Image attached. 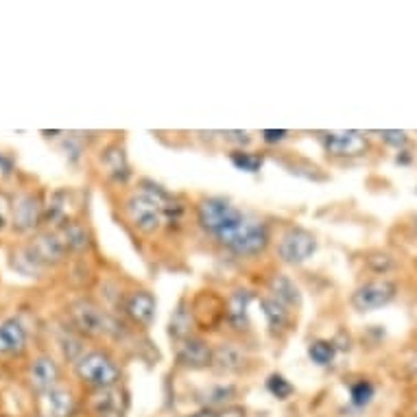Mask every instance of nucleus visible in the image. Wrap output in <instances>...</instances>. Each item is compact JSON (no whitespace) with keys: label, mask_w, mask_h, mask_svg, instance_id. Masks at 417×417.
Wrapping results in <instances>:
<instances>
[{"label":"nucleus","mask_w":417,"mask_h":417,"mask_svg":"<svg viewBox=\"0 0 417 417\" xmlns=\"http://www.w3.org/2000/svg\"><path fill=\"white\" fill-rule=\"evenodd\" d=\"M286 136H288V132H284V130H280V132H275V130H265V132H263V140H265V142H269V144H273V142H282Z\"/></svg>","instance_id":"obj_29"},{"label":"nucleus","mask_w":417,"mask_h":417,"mask_svg":"<svg viewBox=\"0 0 417 417\" xmlns=\"http://www.w3.org/2000/svg\"><path fill=\"white\" fill-rule=\"evenodd\" d=\"M92 406H94V411L99 417H122L125 398L116 387L96 389V394L92 396Z\"/></svg>","instance_id":"obj_19"},{"label":"nucleus","mask_w":417,"mask_h":417,"mask_svg":"<svg viewBox=\"0 0 417 417\" xmlns=\"http://www.w3.org/2000/svg\"><path fill=\"white\" fill-rule=\"evenodd\" d=\"M46 404H48V413L53 417H70V413L75 408V398L68 389L55 387L46 394Z\"/></svg>","instance_id":"obj_21"},{"label":"nucleus","mask_w":417,"mask_h":417,"mask_svg":"<svg viewBox=\"0 0 417 417\" xmlns=\"http://www.w3.org/2000/svg\"><path fill=\"white\" fill-rule=\"evenodd\" d=\"M125 214L140 234H155L164 223L177 221L181 206L169 195L162 186L142 181V186L125 199Z\"/></svg>","instance_id":"obj_1"},{"label":"nucleus","mask_w":417,"mask_h":417,"mask_svg":"<svg viewBox=\"0 0 417 417\" xmlns=\"http://www.w3.org/2000/svg\"><path fill=\"white\" fill-rule=\"evenodd\" d=\"M59 238L63 241L66 249H77L79 251V249H85V245H88V232L77 221H68L66 226L61 228Z\"/></svg>","instance_id":"obj_23"},{"label":"nucleus","mask_w":417,"mask_h":417,"mask_svg":"<svg viewBox=\"0 0 417 417\" xmlns=\"http://www.w3.org/2000/svg\"><path fill=\"white\" fill-rule=\"evenodd\" d=\"M396 293H398L396 282L387 278H376V280L361 284L357 291L352 293L349 302L359 312H371V310H378L382 306L391 304L396 300Z\"/></svg>","instance_id":"obj_6"},{"label":"nucleus","mask_w":417,"mask_h":417,"mask_svg":"<svg viewBox=\"0 0 417 417\" xmlns=\"http://www.w3.org/2000/svg\"><path fill=\"white\" fill-rule=\"evenodd\" d=\"M245 363H247V357H245V352L238 343L226 341L212 352V365L218 371L236 374L245 367Z\"/></svg>","instance_id":"obj_14"},{"label":"nucleus","mask_w":417,"mask_h":417,"mask_svg":"<svg viewBox=\"0 0 417 417\" xmlns=\"http://www.w3.org/2000/svg\"><path fill=\"white\" fill-rule=\"evenodd\" d=\"M44 218V206L33 195H20L14 201V228L18 232H31Z\"/></svg>","instance_id":"obj_10"},{"label":"nucleus","mask_w":417,"mask_h":417,"mask_svg":"<svg viewBox=\"0 0 417 417\" xmlns=\"http://www.w3.org/2000/svg\"><path fill=\"white\" fill-rule=\"evenodd\" d=\"M260 308H263V315L267 319V324L271 328V332H280L288 326L291 322V315H288V308L282 306L278 300L273 297H263L260 300Z\"/></svg>","instance_id":"obj_20"},{"label":"nucleus","mask_w":417,"mask_h":417,"mask_svg":"<svg viewBox=\"0 0 417 417\" xmlns=\"http://www.w3.org/2000/svg\"><path fill=\"white\" fill-rule=\"evenodd\" d=\"M212 347L199 337H186L177 345V363L188 369H206L212 365Z\"/></svg>","instance_id":"obj_9"},{"label":"nucleus","mask_w":417,"mask_h":417,"mask_svg":"<svg viewBox=\"0 0 417 417\" xmlns=\"http://www.w3.org/2000/svg\"><path fill=\"white\" fill-rule=\"evenodd\" d=\"M5 226H7V208H5L3 197H0V232L5 230Z\"/></svg>","instance_id":"obj_31"},{"label":"nucleus","mask_w":417,"mask_h":417,"mask_svg":"<svg viewBox=\"0 0 417 417\" xmlns=\"http://www.w3.org/2000/svg\"><path fill=\"white\" fill-rule=\"evenodd\" d=\"M230 162L238 169V171H245V173H258L260 169H263V155H258V153H251V151H243V149H238V151H234L232 155H230Z\"/></svg>","instance_id":"obj_25"},{"label":"nucleus","mask_w":417,"mask_h":417,"mask_svg":"<svg viewBox=\"0 0 417 417\" xmlns=\"http://www.w3.org/2000/svg\"><path fill=\"white\" fill-rule=\"evenodd\" d=\"M247 214L238 210L232 201L223 197H204L197 204V223L199 228L216 238L221 245H226L234 232L243 226Z\"/></svg>","instance_id":"obj_2"},{"label":"nucleus","mask_w":417,"mask_h":417,"mask_svg":"<svg viewBox=\"0 0 417 417\" xmlns=\"http://www.w3.org/2000/svg\"><path fill=\"white\" fill-rule=\"evenodd\" d=\"M26 347V330L18 319H7L0 324V357L22 354Z\"/></svg>","instance_id":"obj_15"},{"label":"nucleus","mask_w":417,"mask_h":417,"mask_svg":"<svg viewBox=\"0 0 417 417\" xmlns=\"http://www.w3.org/2000/svg\"><path fill=\"white\" fill-rule=\"evenodd\" d=\"M188 417H218L212 408H201V411H197V413H192V415H188Z\"/></svg>","instance_id":"obj_32"},{"label":"nucleus","mask_w":417,"mask_h":417,"mask_svg":"<svg viewBox=\"0 0 417 417\" xmlns=\"http://www.w3.org/2000/svg\"><path fill=\"white\" fill-rule=\"evenodd\" d=\"M155 297L151 291H134L130 297L125 300V312L134 324L149 328L155 319Z\"/></svg>","instance_id":"obj_11"},{"label":"nucleus","mask_w":417,"mask_h":417,"mask_svg":"<svg viewBox=\"0 0 417 417\" xmlns=\"http://www.w3.org/2000/svg\"><path fill=\"white\" fill-rule=\"evenodd\" d=\"M308 357L315 365L326 367L334 361L337 357V345L332 341H312L308 345Z\"/></svg>","instance_id":"obj_24"},{"label":"nucleus","mask_w":417,"mask_h":417,"mask_svg":"<svg viewBox=\"0 0 417 417\" xmlns=\"http://www.w3.org/2000/svg\"><path fill=\"white\" fill-rule=\"evenodd\" d=\"M380 138L384 142L394 144V147H402L406 142V134L404 132H380Z\"/></svg>","instance_id":"obj_28"},{"label":"nucleus","mask_w":417,"mask_h":417,"mask_svg":"<svg viewBox=\"0 0 417 417\" xmlns=\"http://www.w3.org/2000/svg\"><path fill=\"white\" fill-rule=\"evenodd\" d=\"M269 241H271V234H269L267 223L247 216L243 221V226L234 232V236L226 245H223V247H228L236 255H245V258H251V255L263 253L269 247Z\"/></svg>","instance_id":"obj_4"},{"label":"nucleus","mask_w":417,"mask_h":417,"mask_svg":"<svg viewBox=\"0 0 417 417\" xmlns=\"http://www.w3.org/2000/svg\"><path fill=\"white\" fill-rule=\"evenodd\" d=\"M253 300L251 291L247 288H238L234 291L228 302H226V322L230 324V328L234 330H247V308H249V302Z\"/></svg>","instance_id":"obj_16"},{"label":"nucleus","mask_w":417,"mask_h":417,"mask_svg":"<svg viewBox=\"0 0 417 417\" xmlns=\"http://www.w3.org/2000/svg\"><path fill=\"white\" fill-rule=\"evenodd\" d=\"M28 380L33 384V389L40 394H48L57 387L59 380V367L51 357H38L28 369Z\"/></svg>","instance_id":"obj_12"},{"label":"nucleus","mask_w":417,"mask_h":417,"mask_svg":"<svg viewBox=\"0 0 417 417\" xmlns=\"http://www.w3.org/2000/svg\"><path fill=\"white\" fill-rule=\"evenodd\" d=\"M324 149L334 157H357L367 151L369 142L361 132H330L322 136Z\"/></svg>","instance_id":"obj_8"},{"label":"nucleus","mask_w":417,"mask_h":417,"mask_svg":"<svg viewBox=\"0 0 417 417\" xmlns=\"http://www.w3.org/2000/svg\"><path fill=\"white\" fill-rule=\"evenodd\" d=\"M415 228H417V223H415Z\"/></svg>","instance_id":"obj_34"},{"label":"nucleus","mask_w":417,"mask_h":417,"mask_svg":"<svg viewBox=\"0 0 417 417\" xmlns=\"http://www.w3.org/2000/svg\"><path fill=\"white\" fill-rule=\"evenodd\" d=\"M75 371L79 380L90 384L92 389H112L120 380V367L107 352L101 349L83 352L81 359L75 363Z\"/></svg>","instance_id":"obj_3"},{"label":"nucleus","mask_w":417,"mask_h":417,"mask_svg":"<svg viewBox=\"0 0 417 417\" xmlns=\"http://www.w3.org/2000/svg\"><path fill=\"white\" fill-rule=\"evenodd\" d=\"M101 164L105 169V173L118 181V184H125L127 179L132 177V169H130V162H127V155H125V149L120 144H110L103 155H101Z\"/></svg>","instance_id":"obj_17"},{"label":"nucleus","mask_w":417,"mask_h":417,"mask_svg":"<svg viewBox=\"0 0 417 417\" xmlns=\"http://www.w3.org/2000/svg\"><path fill=\"white\" fill-rule=\"evenodd\" d=\"M317 251V238L304 228L286 230L278 243V255L286 265H302Z\"/></svg>","instance_id":"obj_7"},{"label":"nucleus","mask_w":417,"mask_h":417,"mask_svg":"<svg viewBox=\"0 0 417 417\" xmlns=\"http://www.w3.org/2000/svg\"><path fill=\"white\" fill-rule=\"evenodd\" d=\"M269 293H271L273 300H278L286 308H297L302 304V295H300L297 284L288 275H284V273H278V275L271 278Z\"/></svg>","instance_id":"obj_18"},{"label":"nucleus","mask_w":417,"mask_h":417,"mask_svg":"<svg viewBox=\"0 0 417 417\" xmlns=\"http://www.w3.org/2000/svg\"><path fill=\"white\" fill-rule=\"evenodd\" d=\"M70 315L75 326L90 337H114L118 332V324L94 302H77L70 306Z\"/></svg>","instance_id":"obj_5"},{"label":"nucleus","mask_w":417,"mask_h":417,"mask_svg":"<svg viewBox=\"0 0 417 417\" xmlns=\"http://www.w3.org/2000/svg\"><path fill=\"white\" fill-rule=\"evenodd\" d=\"M267 389L273 398L278 400H286L293 396V384L288 382L282 374H271L269 380H267Z\"/></svg>","instance_id":"obj_26"},{"label":"nucleus","mask_w":417,"mask_h":417,"mask_svg":"<svg viewBox=\"0 0 417 417\" xmlns=\"http://www.w3.org/2000/svg\"><path fill=\"white\" fill-rule=\"evenodd\" d=\"M28 249L40 265H57L61 263L63 253H66V245H63L59 234H40L28 245Z\"/></svg>","instance_id":"obj_13"},{"label":"nucleus","mask_w":417,"mask_h":417,"mask_svg":"<svg viewBox=\"0 0 417 417\" xmlns=\"http://www.w3.org/2000/svg\"><path fill=\"white\" fill-rule=\"evenodd\" d=\"M349 396H352V404L357 406H365L371 398H374V387L367 380H359L349 387Z\"/></svg>","instance_id":"obj_27"},{"label":"nucleus","mask_w":417,"mask_h":417,"mask_svg":"<svg viewBox=\"0 0 417 417\" xmlns=\"http://www.w3.org/2000/svg\"><path fill=\"white\" fill-rule=\"evenodd\" d=\"M0 167H3V173H11V159H7L5 155H0Z\"/></svg>","instance_id":"obj_33"},{"label":"nucleus","mask_w":417,"mask_h":417,"mask_svg":"<svg viewBox=\"0 0 417 417\" xmlns=\"http://www.w3.org/2000/svg\"><path fill=\"white\" fill-rule=\"evenodd\" d=\"M68 192H55L48 206H44V221L55 223V226H66L68 223Z\"/></svg>","instance_id":"obj_22"},{"label":"nucleus","mask_w":417,"mask_h":417,"mask_svg":"<svg viewBox=\"0 0 417 417\" xmlns=\"http://www.w3.org/2000/svg\"><path fill=\"white\" fill-rule=\"evenodd\" d=\"M218 417H245V411H243V408L232 406V408H226V411H223Z\"/></svg>","instance_id":"obj_30"}]
</instances>
